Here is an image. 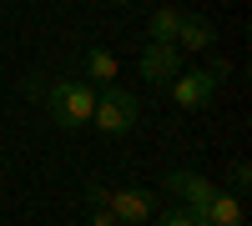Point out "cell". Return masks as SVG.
Returning <instances> with one entry per match:
<instances>
[{
	"mask_svg": "<svg viewBox=\"0 0 252 226\" xmlns=\"http://www.w3.org/2000/svg\"><path fill=\"white\" fill-rule=\"evenodd\" d=\"M46 106H51V121L61 131H81L91 126V111H96V86L81 75H61L46 86Z\"/></svg>",
	"mask_w": 252,
	"mask_h": 226,
	"instance_id": "obj_1",
	"label": "cell"
},
{
	"mask_svg": "<svg viewBox=\"0 0 252 226\" xmlns=\"http://www.w3.org/2000/svg\"><path fill=\"white\" fill-rule=\"evenodd\" d=\"M136 121H141V100L131 91H121V86H101L96 91V111H91V126L101 136H126V131H136Z\"/></svg>",
	"mask_w": 252,
	"mask_h": 226,
	"instance_id": "obj_2",
	"label": "cell"
},
{
	"mask_svg": "<svg viewBox=\"0 0 252 226\" xmlns=\"http://www.w3.org/2000/svg\"><path fill=\"white\" fill-rule=\"evenodd\" d=\"M136 66H141V80H146V86H157V91H166V86L187 71V66H182V50H177V46H161V40H146Z\"/></svg>",
	"mask_w": 252,
	"mask_h": 226,
	"instance_id": "obj_3",
	"label": "cell"
},
{
	"mask_svg": "<svg viewBox=\"0 0 252 226\" xmlns=\"http://www.w3.org/2000/svg\"><path fill=\"white\" fill-rule=\"evenodd\" d=\"M101 206H111V216L121 226H141V221H152L157 216V191H146V186H121V191H106V201Z\"/></svg>",
	"mask_w": 252,
	"mask_h": 226,
	"instance_id": "obj_4",
	"label": "cell"
},
{
	"mask_svg": "<svg viewBox=\"0 0 252 226\" xmlns=\"http://www.w3.org/2000/svg\"><path fill=\"white\" fill-rule=\"evenodd\" d=\"M217 86H222V80L207 71V66H197V71H182L166 91H172V100H177L182 111H207V106H212V96H217Z\"/></svg>",
	"mask_w": 252,
	"mask_h": 226,
	"instance_id": "obj_5",
	"label": "cell"
},
{
	"mask_svg": "<svg viewBox=\"0 0 252 226\" xmlns=\"http://www.w3.org/2000/svg\"><path fill=\"white\" fill-rule=\"evenodd\" d=\"M161 186H166V196H172V201H182V206H192V211H202L207 206V201H212V181H207L202 171H166V181H161Z\"/></svg>",
	"mask_w": 252,
	"mask_h": 226,
	"instance_id": "obj_6",
	"label": "cell"
},
{
	"mask_svg": "<svg viewBox=\"0 0 252 226\" xmlns=\"http://www.w3.org/2000/svg\"><path fill=\"white\" fill-rule=\"evenodd\" d=\"M242 216H247V211H242V196L222 191V186H217V191H212V201L197 211V221H202V226H242Z\"/></svg>",
	"mask_w": 252,
	"mask_h": 226,
	"instance_id": "obj_7",
	"label": "cell"
},
{
	"mask_svg": "<svg viewBox=\"0 0 252 226\" xmlns=\"http://www.w3.org/2000/svg\"><path fill=\"white\" fill-rule=\"evenodd\" d=\"M172 46L187 55V50H192V55H202V50H212L217 46V30H212V20H202V15H182V30H177V40H172Z\"/></svg>",
	"mask_w": 252,
	"mask_h": 226,
	"instance_id": "obj_8",
	"label": "cell"
},
{
	"mask_svg": "<svg viewBox=\"0 0 252 226\" xmlns=\"http://www.w3.org/2000/svg\"><path fill=\"white\" fill-rule=\"evenodd\" d=\"M116 71H121V60H116L111 50H101V46H91L86 60H81V80H91L96 91H101V86H116Z\"/></svg>",
	"mask_w": 252,
	"mask_h": 226,
	"instance_id": "obj_9",
	"label": "cell"
},
{
	"mask_svg": "<svg viewBox=\"0 0 252 226\" xmlns=\"http://www.w3.org/2000/svg\"><path fill=\"white\" fill-rule=\"evenodd\" d=\"M182 5H157L152 10V20H146V35H152V40H161V46H172V40H177V30H182Z\"/></svg>",
	"mask_w": 252,
	"mask_h": 226,
	"instance_id": "obj_10",
	"label": "cell"
},
{
	"mask_svg": "<svg viewBox=\"0 0 252 226\" xmlns=\"http://www.w3.org/2000/svg\"><path fill=\"white\" fill-rule=\"evenodd\" d=\"M152 221H157V226H202L197 211H192V206H182V201H172V206H157Z\"/></svg>",
	"mask_w": 252,
	"mask_h": 226,
	"instance_id": "obj_11",
	"label": "cell"
},
{
	"mask_svg": "<svg viewBox=\"0 0 252 226\" xmlns=\"http://www.w3.org/2000/svg\"><path fill=\"white\" fill-rule=\"evenodd\" d=\"M227 181H232V186H227L232 196H247V186H252V166H247V161H232V171H227Z\"/></svg>",
	"mask_w": 252,
	"mask_h": 226,
	"instance_id": "obj_12",
	"label": "cell"
},
{
	"mask_svg": "<svg viewBox=\"0 0 252 226\" xmlns=\"http://www.w3.org/2000/svg\"><path fill=\"white\" fill-rule=\"evenodd\" d=\"M91 226H121V221L111 216V206H96V211H91Z\"/></svg>",
	"mask_w": 252,
	"mask_h": 226,
	"instance_id": "obj_13",
	"label": "cell"
},
{
	"mask_svg": "<svg viewBox=\"0 0 252 226\" xmlns=\"http://www.w3.org/2000/svg\"><path fill=\"white\" fill-rule=\"evenodd\" d=\"M207 71H212L217 80H227V75H232V66H227V60H222V55H212V60H207Z\"/></svg>",
	"mask_w": 252,
	"mask_h": 226,
	"instance_id": "obj_14",
	"label": "cell"
},
{
	"mask_svg": "<svg viewBox=\"0 0 252 226\" xmlns=\"http://www.w3.org/2000/svg\"><path fill=\"white\" fill-rule=\"evenodd\" d=\"M111 5H131V0H111Z\"/></svg>",
	"mask_w": 252,
	"mask_h": 226,
	"instance_id": "obj_15",
	"label": "cell"
}]
</instances>
